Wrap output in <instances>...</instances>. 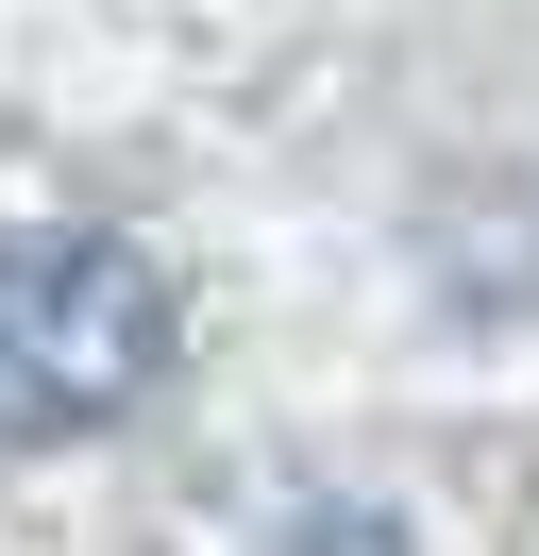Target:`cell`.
I'll list each match as a JSON object with an SVG mask.
<instances>
[{"label":"cell","instance_id":"obj_1","mask_svg":"<svg viewBox=\"0 0 539 556\" xmlns=\"http://www.w3.org/2000/svg\"><path fill=\"white\" fill-rule=\"evenodd\" d=\"M186 354V304L135 237L51 219V237H0V439H101L135 421Z\"/></svg>","mask_w":539,"mask_h":556},{"label":"cell","instance_id":"obj_2","mask_svg":"<svg viewBox=\"0 0 539 556\" xmlns=\"http://www.w3.org/2000/svg\"><path fill=\"white\" fill-rule=\"evenodd\" d=\"M270 556H404V522H388V506H303Z\"/></svg>","mask_w":539,"mask_h":556}]
</instances>
